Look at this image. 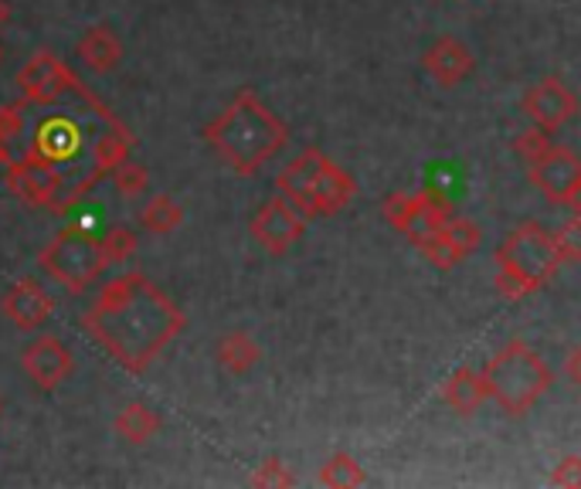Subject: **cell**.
<instances>
[{
	"label": "cell",
	"instance_id": "6da1fadb",
	"mask_svg": "<svg viewBox=\"0 0 581 489\" xmlns=\"http://www.w3.org/2000/svg\"><path fill=\"white\" fill-rule=\"evenodd\" d=\"M82 330L123 371L147 374L160 353L188 330V317L144 273H123L106 283L96 302L85 309Z\"/></svg>",
	"mask_w": 581,
	"mask_h": 489
},
{
	"label": "cell",
	"instance_id": "7a4b0ae2",
	"mask_svg": "<svg viewBox=\"0 0 581 489\" xmlns=\"http://www.w3.org/2000/svg\"><path fill=\"white\" fill-rule=\"evenodd\" d=\"M204 140L232 173L255 177L289 143V126L265 106L252 88H242V93L204 126Z\"/></svg>",
	"mask_w": 581,
	"mask_h": 489
},
{
	"label": "cell",
	"instance_id": "3957f363",
	"mask_svg": "<svg viewBox=\"0 0 581 489\" xmlns=\"http://www.w3.org/2000/svg\"><path fill=\"white\" fill-rule=\"evenodd\" d=\"M483 378L489 384V402H497L507 418H524L541 405L554 384V371L527 340L514 337L486 361Z\"/></svg>",
	"mask_w": 581,
	"mask_h": 489
},
{
	"label": "cell",
	"instance_id": "277c9868",
	"mask_svg": "<svg viewBox=\"0 0 581 489\" xmlns=\"http://www.w3.org/2000/svg\"><path fill=\"white\" fill-rule=\"evenodd\" d=\"M494 262L500 296L524 299L541 293L561 265L554 252V232H548L541 221H520L494 252Z\"/></svg>",
	"mask_w": 581,
	"mask_h": 489
},
{
	"label": "cell",
	"instance_id": "5b68a950",
	"mask_svg": "<svg viewBox=\"0 0 581 489\" xmlns=\"http://www.w3.org/2000/svg\"><path fill=\"white\" fill-rule=\"evenodd\" d=\"M38 269L65 286L72 296H82L109 269L103 242L78 225H65L49 245L38 252Z\"/></svg>",
	"mask_w": 581,
	"mask_h": 489
},
{
	"label": "cell",
	"instance_id": "8992f818",
	"mask_svg": "<svg viewBox=\"0 0 581 489\" xmlns=\"http://www.w3.org/2000/svg\"><path fill=\"white\" fill-rule=\"evenodd\" d=\"M456 211H453V201L442 198V194H432V191H394L381 201V217L394 232L405 235L415 248L432 238L445 221H450Z\"/></svg>",
	"mask_w": 581,
	"mask_h": 489
},
{
	"label": "cell",
	"instance_id": "52a82bcc",
	"mask_svg": "<svg viewBox=\"0 0 581 489\" xmlns=\"http://www.w3.org/2000/svg\"><path fill=\"white\" fill-rule=\"evenodd\" d=\"M527 181L545 194L548 204L581 214V157L571 147H551L527 167Z\"/></svg>",
	"mask_w": 581,
	"mask_h": 489
},
{
	"label": "cell",
	"instance_id": "ba28073f",
	"mask_svg": "<svg viewBox=\"0 0 581 489\" xmlns=\"http://www.w3.org/2000/svg\"><path fill=\"white\" fill-rule=\"evenodd\" d=\"M68 188V177L62 167H55L52 160H44L38 153H24L21 160H14L11 173H8V191L28 204V208H55L62 201Z\"/></svg>",
	"mask_w": 581,
	"mask_h": 489
},
{
	"label": "cell",
	"instance_id": "9c48e42d",
	"mask_svg": "<svg viewBox=\"0 0 581 489\" xmlns=\"http://www.w3.org/2000/svg\"><path fill=\"white\" fill-rule=\"evenodd\" d=\"M78 82L82 78L55 52H38L18 72V85L28 106H59L65 96H75Z\"/></svg>",
	"mask_w": 581,
	"mask_h": 489
},
{
	"label": "cell",
	"instance_id": "30bf717a",
	"mask_svg": "<svg viewBox=\"0 0 581 489\" xmlns=\"http://www.w3.org/2000/svg\"><path fill=\"white\" fill-rule=\"evenodd\" d=\"M306 225L309 217L293 201H286L283 194H273L255 211L249 232L270 255H286L306 235Z\"/></svg>",
	"mask_w": 581,
	"mask_h": 489
},
{
	"label": "cell",
	"instance_id": "8fae6325",
	"mask_svg": "<svg viewBox=\"0 0 581 489\" xmlns=\"http://www.w3.org/2000/svg\"><path fill=\"white\" fill-rule=\"evenodd\" d=\"M479 245H483V228L476 225V221L463 217V214H453L432 238H425L419 245V252H422L425 262L435 265V269L450 273V269H456L459 262L476 255Z\"/></svg>",
	"mask_w": 581,
	"mask_h": 489
},
{
	"label": "cell",
	"instance_id": "7c38bea8",
	"mask_svg": "<svg viewBox=\"0 0 581 489\" xmlns=\"http://www.w3.org/2000/svg\"><path fill=\"white\" fill-rule=\"evenodd\" d=\"M524 113L530 116V123L534 126H541V129H548V132H558V129H564L574 116H578V109H581V103H578V96L571 93V88L561 82V78H554V75H548V78H541V82H534L527 93H524Z\"/></svg>",
	"mask_w": 581,
	"mask_h": 489
},
{
	"label": "cell",
	"instance_id": "4fadbf2b",
	"mask_svg": "<svg viewBox=\"0 0 581 489\" xmlns=\"http://www.w3.org/2000/svg\"><path fill=\"white\" fill-rule=\"evenodd\" d=\"M21 368L41 391H55V387H62L72 378L75 358H72V350L59 337L44 333L21 353Z\"/></svg>",
	"mask_w": 581,
	"mask_h": 489
},
{
	"label": "cell",
	"instance_id": "5bb4252c",
	"mask_svg": "<svg viewBox=\"0 0 581 489\" xmlns=\"http://www.w3.org/2000/svg\"><path fill=\"white\" fill-rule=\"evenodd\" d=\"M422 68H425V75L435 82V85H442V88H456L459 82H466L469 75H473V68H476V55H473V49L463 41V38H456V34H439L429 49H425V55H422Z\"/></svg>",
	"mask_w": 581,
	"mask_h": 489
},
{
	"label": "cell",
	"instance_id": "9a60e30c",
	"mask_svg": "<svg viewBox=\"0 0 581 489\" xmlns=\"http://www.w3.org/2000/svg\"><path fill=\"white\" fill-rule=\"evenodd\" d=\"M0 309H4V317L21 327V330H38L49 323V317L55 313V299L41 289L38 279H18L4 299H0Z\"/></svg>",
	"mask_w": 581,
	"mask_h": 489
},
{
	"label": "cell",
	"instance_id": "2e32d148",
	"mask_svg": "<svg viewBox=\"0 0 581 489\" xmlns=\"http://www.w3.org/2000/svg\"><path fill=\"white\" fill-rule=\"evenodd\" d=\"M324 157L327 153L320 147H306L276 177V194L293 201L309 221H313V181H317V170H320Z\"/></svg>",
	"mask_w": 581,
	"mask_h": 489
},
{
	"label": "cell",
	"instance_id": "e0dca14e",
	"mask_svg": "<svg viewBox=\"0 0 581 489\" xmlns=\"http://www.w3.org/2000/svg\"><path fill=\"white\" fill-rule=\"evenodd\" d=\"M78 140H82V126H78V119H72L68 113H59V116L44 119V123L38 126V132H34V140H31V150H28V153H38V157L52 160L55 167L65 170V163L75 160L78 150H82Z\"/></svg>",
	"mask_w": 581,
	"mask_h": 489
},
{
	"label": "cell",
	"instance_id": "ac0fdd59",
	"mask_svg": "<svg viewBox=\"0 0 581 489\" xmlns=\"http://www.w3.org/2000/svg\"><path fill=\"white\" fill-rule=\"evenodd\" d=\"M353 198H357L353 173H347L340 163L324 157V163L317 170V181H313V221L340 214L344 208H350Z\"/></svg>",
	"mask_w": 581,
	"mask_h": 489
},
{
	"label": "cell",
	"instance_id": "d6986e66",
	"mask_svg": "<svg viewBox=\"0 0 581 489\" xmlns=\"http://www.w3.org/2000/svg\"><path fill=\"white\" fill-rule=\"evenodd\" d=\"M442 402L450 405L456 415H463V418L476 415L489 402V384H486L483 371H473V368L453 371L442 384Z\"/></svg>",
	"mask_w": 581,
	"mask_h": 489
},
{
	"label": "cell",
	"instance_id": "ffe728a7",
	"mask_svg": "<svg viewBox=\"0 0 581 489\" xmlns=\"http://www.w3.org/2000/svg\"><path fill=\"white\" fill-rule=\"evenodd\" d=\"M78 62L85 68L106 75L123 62V41L116 38L113 28H88L85 38L78 41Z\"/></svg>",
	"mask_w": 581,
	"mask_h": 489
},
{
	"label": "cell",
	"instance_id": "44dd1931",
	"mask_svg": "<svg viewBox=\"0 0 581 489\" xmlns=\"http://www.w3.org/2000/svg\"><path fill=\"white\" fill-rule=\"evenodd\" d=\"M258 361H262V347L245 330H232V333H225V337L218 340V364L225 368L229 374L242 378Z\"/></svg>",
	"mask_w": 581,
	"mask_h": 489
},
{
	"label": "cell",
	"instance_id": "7402d4cb",
	"mask_svg": "<svg viewBox=\"0 0 581 489\" xmlns=\"http://www.w3.org/2000/svg\"><path fill=\"white\" fill-rule=\"evenodd\" d=\"M113 428L123 442H129V446H147V442L160 432V415L147 408L144 402H133L116 415Z\"/></svg>",
	"mask_w": 581,
	"mask_h": 489
},
{
	"label": "cell",
	"instance_id": "603a6c76",
	"mask_svg": "<svg viewBox=\"0 0 581 489\" xmlns=\"http://www.w3.org/2000/svg\"><path fill=\"white\" fill-rule=\"evenodd\" d=\"M181 221H184V208L177 204L170 194H154L140 211V225L150 235H170V232L181 228Z\"/></svg>",
	"mask_w": 581,
	"mask_h": 489
},
{
	"label": "cell",
	"instance_id": "cb8c5ba5",
	"mask_svg": "<svg viewBox=\"0 0 581 489\" xmlns=\"http://www.w3.org/2000/svg\"><path fill=\"white\" fill-rule=\"evenodd\" d=\"M317 482L327 486V489H357V486L368 482V472H365V466L357 463L350 453H337V456H330V459L320 466Z\"/></svg>",
	"mask_w": 581,
	"mask_h": 489
},
{
	"label": "cell",
	"instance_id": "d4e9b609",
	"mask_svg": "<svg viewBox=\"0 0 581 489\" xmlns=\"http://www.w3.org/2000/svg\"><path fill=\"white\" fill-rule=\"evenodd\" d=\"M113 184H116V194L133 201V198H140L147 194L150 188V170L137 160H123L116 170H113Z\"/></svg>",
	"mask_w": 581,
	"mask_h": 489
},
{
	"label": "cell",
	"instance_id": "484cf974",
	"mask_svg": "<svg viewBox=\"0 0 581 489\" xmlns=\"http://www.w3.org/2000/svg\"><path fill=\"white\" fill-rule=\"evenodd\" d=\"M551 147H554V132H548V129H541V126L524 129L520 137L514 140V153L520 157L524 167H530L534 160H541Z\"/></svg>",
	"mask_w": 581,
	"mask_h": 489
},
{
	"label": "cell",
	"instance_id": "4316f807",
	"mask_svg": "<svg viewBox=\"0 0 581 489\" xmlns=\"http://www.w3.org/2000/svg\"><path fill=\"white\" fill-rule=\"evenodd\" d=\"M554 252L561 265L581 262V214H571L564 225L554 232Z\"/></svg>",
	"mask_w": 581,
	"mask_h": 489
},
{
	"label": "cell",
	"instance_id": "83f0119b",
	"mask_svg": "<svg viewBox=\"0 0 581 489\" xmlns=\"http://www.w3.org/2000/svg\"><path fill=\"white\" fill-rule=\"evenodd\" d=\"M103 248H106V258H109V265H119V262H129L133 255H137V248H140V238H137V232H133V228H123V225H116V228H109V232H106V238H103Z\"/></svg>",
	"mask_w": 581,
	"mask_h": 489
},
{
	"label": "cell",
	"instance_id": "f1b7e54d",
	"mask_svg": "<svg viewBox=\"0 0 581 489\" xmlns=\"http://www.w3.org/2000/svg\"><path fill=\"white\" fill-rule=\"evenodd\" d=\"M249 482L258 486V489H289V486H296V476L289 472V466H286L283 459L270 456V459H265V463L252 472Z\"/></svg>",
	"mask_w": 581,
	"mask_h": 489
},
{
	"label": "cell",
	"instance_id": "f546056e",
	"mask_svg": "<svg viewBox=\"0 0 581 489\" xmlns=\"http://www.w3.org/2000/svg\"><path fill=\"white\" fill-rule=\"evenodd\" d=\"M24 99L21 103H11V106H0V140L11 143L24 132Z\"/></svg>",
	"mask_w": 581,
	"mask_h": 489
},
{
	"label": "cell",
	"instance_id": "4dcf8cb0",
	"mask_svg": "<svg viewBox=\"0 0 581 489\" xmlns=\"http://www.w3.org/2000/svg\"><path fill=\"white\" fill-rule=\"evenodd\" d=\"M551 486H564V489H581V456H561L554 472H551Z\"/></svg>",
	"mask_w": 581,
	"mask_h": 489
},
{
	"label": "cell",
	"instance_id": "1f68e13d",
	"mask_svg": "<svg viewBox=\"0 0 581 489\" xmlns=\"http://www.w3.org/2000/svg\"><path fill=\"white\" fill-rule=\"evenodd\" d=\"M564 371H568V378H571V384L581 391V347L571 353V358H568V364H564Z\"/></svg>",
	"mask_w": 581,
	"mask_h": 489
},
{
	"label": "cell",
	"instance_id": "d6a6232c",
	"mask_svg": "<svg viewBox=\"0 0 581 489\" xmlns=\"http://www.w3.org/2000/svg\"><path fill=\"white\" fill-rule=\"evenodd\" d=\"M11 167H14V157H11L8 143H4V140H0V181H8V173H11Z\"/></svg>",
	"mask_w": 581,
	"mask_h": 489
},
{
	"label": "cell",
	"instance_id": "836d02e7",
	"mask_svg": "<svg viewBox=\"0 0 581 489\" xmlns=\"http://www.w3.org/2000/svg\"><path fill=\"white\" fill-rule=\"evenodd\" d=\"M11 24V4L8 0H0V28H8Z\"/></svg>",
	"mask_w": 581,
	"mask_h": 489
},
{
	"label": "cell",
	"instance_id": "e575fe53",
	"mask_svg": "<svg viewBox=\"0 0 581 489\" xmlns=\"http://www.w3.org/2000/svg\"><path fill=\"white\" fill-rule=\"evenodd\" d=\"M0 62H4V44H0Z\"/></svg>",
	"mask_w": 581,
	"mask_h": 489
},
{
	"label": "cell",
	"instance_id": "d590c367",
	"mask_svg": "<svg viewBox=\"0 0 581 489\" xmlns=\"http://www.w3.org/2000/svg\"><path fill=\"white\" fill-rule=\"evenodd\" d=\"M0 412H4V402H0Z\"/></svg>",
	"mask_w": 581,
	"mask_h": 489
}]
</instances>
